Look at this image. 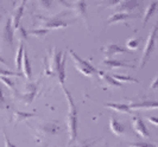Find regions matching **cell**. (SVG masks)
<instances>
[{
	"label": "cell",
	"mask_w": 158,
	"mask_h": 147,
	"mask_svg": "<svg viewBox=\"0 0 158 147\" xmlns=\"http://www.w3.org/2000/svg\"><path fill=\"white\" fill-rule=\"evenodd\" d=\"M62 90H63L65 99L68 102V116H67V127H68V133H69V140L68 144H73L76 138H77V125H79V119H77V109L75 106L74 99L71 96L70 92L63 85Z\"/></svg>",
	"instance_id": "6da1fadb"
},
{
	"label": "cell",
	"mask_w": 158,
	"mask_h": 147,
	"mask_svg": "<svg viewBox=\"0 0 158 147\" xmlns=\"http://www.w3.org/2000/svg\"><path fill=\"white\" fill-rule=\"evenodd\" d=\"M65 62H67V52L62 54L56 47H54L50 57L49 67L47 68V74L51 76H56L58 78V83L61 85H63L65 81V69H64Z\"/></svg>",
	"instance_id": "7a4b0ae2"
},
{
	"label": "cell",
	"mask_w": 158,
	"mask_h": 147,
	"mask_svg": "<svg viewBox=\"0 0 158 147\" xmlns=\"http://www.w3.org/2000/svg\"><path fill=\"white\" fill-rule=\"evenodd\" d=\"M157 24H155L152 26V30L150 31L148 39L145 42V45H144V50H143L142 58H140V63H139V68H143L148 61L150 59L151 55L153 52V47H155V43H156V39H157Z\"/></svg>",
	"instance_id": "3957f363"
},
{
	"label": "cell",
	"mask_w": 158,
	"mask_h": 147,
	"mask_svg": "<svg viewBox=\"0 0 158 147\" xmlns=\"http://www.w3.org/2000/svg\"><path fill=\"white\" fill-rule=\"evenodd\" d=\"M69 54H70L71 58H73V61H74V64H75L76 70L80 71L82 75L88 76V77L94 76V75H98V70L95 69L94 67L88 62V61H85V59L81 58L77 54H75L74 50H71L70 49V50H69Z\"/></svg>",
	"instance_id": "277c9868"
},
{
	"label": "cell",
	"mask_w": 158,
	"mask_h": 147,
	"mask_svg": "<svg viewBox=\"0 0 158 147\" xmlns=\"http://www.w3.org/2000/svg\"><path fill=\"white\" fill-rule=\"evenodd\" d=\"M40 20V25L42 29L45 30H54V29H62V27H67L68 24L63 22L58 16L56 17H42L38 16L36 17Z\"/></svg>",
	"instance_id": "5b68a950"
},
{
	"label": "cell",
	"mask_w": 158,
	"mask_h": 147,
	"mask_svg": "<svg viewBox=\"0 0 158 147\" xmlns=\"http://www.w3.org/2000/svg\"><path fill=\"white\" fill-rule=\"evenodd\" d=\"M132 127L137 134H139L142 138H150V133L148 127L145 126V122L143 121L139 114H135L132 116Z\"/></svg>",
	"instance_id": "8992f818"
},
{
	"label": "cell",
	"mask_w": 158,
	"mask_h": 147,
	"mask_svg": "<svg viewBox=\"0 0 158 147\" xmlns=\"http://www.w3.org/2000/svg\"><path fill=\"white\" fill-rule=\"evenodd\" d=\"M37 94V83L36 82H27L24 87V92L20 94V100L25 103H31Z\"/></svg>",
	"instance_id": "52a82bcc"
},
{
	"label": "cell",
	"mask_w": 158,
	"mask_h": 147,
	"mask_svg": "<svg viewBox=\"0 0 158 147\" xmlns=\"http://www.w3.org/2000/svg\"><path fill=\"white\" fill-rule=\"evenodd\" d=\"M13 27H12V24H11V19H7L6 23H5V26L2 29V33H1V38H2V43L5 47H12L13 44Z\"/></svg>",
	"instance_id": "ba28073f"
},
{
	"label": "cell",
	"mask_w": 158,
	"mask_h": 147,
	"mask_svg": "<svg viewBox=\"0 0 158 147\" xmlns=\"http://www.w3.org/2000/svg\"><path fill=\"white\" fill-rule=\"evenodd\" d=\"M25 5H26V1H23L18 7H16L12 13H11V24H12V27L13 30H16L17 27L20 25V19H22V16L24 13V8H25Z\"/></svg>",
	"instance_id": "9c48e42d"
},
{
	"label": "cell",
	"mask_w": 158,
	"mask_h": 147,
	"mask_svg": "<svg viewBox=\"0 0 158 147\" xmlns=\"http://www.w3.org/2000/svg\"><path fill=\"white\" fill-rule=\"evenodd\" d=\"M102 51L105 52L106 59H111L114 55L125 54V52H127V49L121 47L120 45H117V44H113V43H112V44H108V45L102 47Z\"/></svg>",
	"instance_id": "30bf717a"
},
{
	"label": "cell",
	"mask_w": 158,
	"mask_h": 147,
	"mask_svg": "<svg viewBox=\"0 0 158 147\" xmlns=\"http://www.w3.org/2000/svg\"><path fill=\"white\" fill-rule=\"evenodd\" d=\"M67 6L73 8L74 12H75L80 18H82L83 22L87 23V12H86V10H87V2H86V1H76V2H74V4H70V5L67 4Z\"/></svg>",
	"instance_id": "8fae6325"
},
{
	"label": "cell",
	"mask_w": 158,
	"mask_h": 147,
	"mask_svg": "<svg viewBox=\"0 0 158 147\" xmlns=\"http://www.w3.org/2000/svg\"><path fill=\"white\" fill-rule=\"evenodd\" d=\"M130 109H157L158 103L156 101H132L128 103Z\"/></svg>",
	"instance_id": "7c38bea8"
},
{
	"label": "cell",
	"mask_w": 158,
	"mask_h": 147,
	"mask_svg": "<svg viewBox=\"0 0 158 147\" xmlns=\"http://www.w3.org/2000/svg\"><path fill=\"white\" fill-rule=\"evenodd\" d=\"M135 14L132 13H124V12H117V13H113L112 16H110L108 20H107V25H111V24L115 23H121V22H125L131 18H135Z\"/></svg>",
	"instance_id": "4fadbf2b"
},
{
	"label": "cell",
	"mask_w": 158,
	"mask_h": 147,
	"mask_svg": "<svg viewBox=\"0 0 158 147\" xmlns=\"http://www.w3.org/2000/svg\"><path fill=\"white\" fill-rule=\"evenodd\" d=\"M138 7V2L130 0V1H118V4L115 5V8L118 12H124V13H131V11L133 8Z\"/></svg>",
	"instance_id": "5bb4252c"
},
{
	"label": "cell",
	"mask_w": 158,
	"mask_h": 147,
	"mask_svg": "<svg viewBox=\"0 0 158 147\" xmlns=\"http://www.w3.org/2000/svg\"><path fill=\"white\" fill-rule=\"evenodd\" d=\"M102 65H105L107 69H118V68H135L133 65L128 64L126 62H123V61H117V59H103Z\"/></svg>",
	"instance_id": "9a60e30c"
},
{
	"label": "cell",
	"mask_w": 158,
	"mask_h": 147,
	"mask_svg": "<svg viewBox=\"0 0 158 147\" xmlns=\"http://www.w3.org/2000/svg\"><path fill=\"white\" fill-rule=\"evenodd\" d=\"M98 74L101 76V80L105 82V84L107 85V87H110V88H123V87H124L123 83L117 82L112 76H110L108 74H106V72H103V71H98Z\"/></svg>",
	"instance_id": "2e32d148"
},
{
	"label": "cell",
	"mask_w": 158,
	"mask_h": 147,
	"mask_svg": "<svg viewBox=\"0 0 158 147\" xmlns=\"http://www.w3.org/2000/svg\"><path fill=\"white\" fill-rule=\"evenodd\" d=\"M110 129H111L115 135H121L125 133V127L119 122V120L114 116H111L110 120Z\"/></svg>",
	"instance_id": "e0dca14e"
},
{
	"label": "cell",
	"mask_w": 158,
	"mask_h": 147,
	"mask_svg": "<svg viewBox=\"0 0 158 147\" xmlns=\"http://www.w3.org/2000/svg\"><path fill=\"white\" fill-rule=\"evenodd\" d=\"M22 69H23V74L24 76L27 78L29 81H31L32 78V70H31V65H30V62H29V58H27V55L24 51L23 55V61H22Z\"/></svg>",
	"instance_id": "ac0fdd59"
},
{
	"label": "cell",
	"mask_w": 158,
	"mask_h": 147,
	"mask_svg": "<svg viewBox=\"0 0 158 147\" xmlns=\"http://www.w3.org/2000/svg\"><path fill=\"white\" fill-rule=\"evenodd\" d=\"M105 107L107 108H111L115 112H119V113H131V109L128 107V104H125V103H103Z\"/></svg>",
	"instance_id": "d6986e66"
},
{
	"label": "cell",
	"mask_w": 158,
	"mask_h": 147,
	"mask_svg": "<svg viewBox=\"0 0 158 147\" xmlns=\"http://www.w3.org/2000/svg\"><path fill=\"white\" fill-rule=\"evenodd\" d=\"M32 116H36L35 113H26V112H20V110H13V121L15 124H19L26 119H30Z\"/></svg>",
	"instance_id": "ffe728a7"
},
{
	"label": "cell",
	"mask_w": 158,
	"mask_h": 147,
	"mask_svg": "<svg viewBox=\"0 0 158 147\" xmlns=\"http://www.w3.org/2000/svg\"><path fill=\"white\" fill-rule=\"evenodd\" d=\"M156 8H157V1H152L148 5V7L145 10V13H144V18H143V24L148 23V20L151 18V16L156 12Z\"/></svg>",
	"instance_id": "44dd1931"
},
{
	"label": "cell",
	"mask_w": 158,
	"mask_h": 147,
	"mask_svg": "<svg viewBox=\"0 0 158 147\" xmlns=\"http://www.w3.org/2000/svg\"><path fill=\"white\" fill-rule=\"evenodd\" d=\"M24 44L23 42L20 40L19 44H18V50H17V54H16V67L17 70H20L22 69V61H23V55H24Z\"/></svg>",
	"instance_id": "7402d4cb"
},
{
	"label": "cell",
	"mask_w": 158,
	"mask_h": 147,
	"mask_svg": "<svg viewBox=\"0 0 158 147\" xmlns=\"http://www.w3.org/2000/svg\"><path fill=\"white\" fill-rule=\"evenodd\" d=\"M112 77L119 83H123V82H135V83H138V80L135 77H131V76H124V75L114 74V75H112Z\"/></svg>",
	"instance_id": "603a6c76"
},
{
	"label": "cell",
	"mask_w": 158,
	"mask_h": 147,
	"mask_svg": "<svg viewBox=\"0 0 158 147\" xmlns=\"http://www.w3.org/2000/svg\"><path fill=\"white\" fill-rule=\"evenodd\" d=\"M139 42H140L139 37H132V38H130L127 40L126 47L130 49V50H137L138 47H139Z\"/></svg>",
	"instance_id": "cb8c5ba5"
},
{
	"label": "cell",
	"mask_w": 158,
	"mask_h": 147,
	"mask_svg": "<svg viewBox=\"0 0 158 147\" xmlns=\"http://www.w3.org/2000/svg\"><path fill=\"white\" fill-rule=\"evenodd\" d=\"M48 32L49 31L45 30V29H38V30H33V31L27 32V35H32V36H36V37H38V38H43Z\"/></svg>",
	"instance_id": "d4e9b609"
},
{
	"label": "cell",
	"mask_w": 158,
	"mask_h": 147,
	"mask_svg": "<svg viewBox=\"0 0 158 147\" xmlns=\"http://www.w3.org/2000/svg\"><path fill=\"white\" fill-rule=\"evenodd\" d=\"M7 76H22V74L20 72H15V71H8V70L0 68V77H7Z\"/></svg>",
	"instance_id": "484cf974"
},
{
	"label": "cell",
	"mask_w": 158,
	"mask_h": 147,
	"mask_svg": "<svg viewBox=\"0 0 158 147\" xmlns=\"http://www.w3.org/2000/svg\"><path fill=\"white\" fill-rule=\"evenodd\" d=\"M0 81L4 83V84L6 85V87H8L10 89H12L15 93H17V90H16V85H15V83L10 80V78H7V77H0Z\"/></svg>",
	"instance_id": "4316f807"
},
{
	"label": "cell",
	"mask_w": 158,
	"mask_h": 147,
	"mask_svg": "<svg viewBox=\"0 0 158 147\" xmlns=\"http://www.w3.org/2000/svg\"><path fill=\"white\" fill-rule=\"evenodd\" d=\"M16 32H17V35L19 36V38H20V40L22 39H26L27 38V31L24 29L22 25H19L18 27L16 29Z\"/></svg>",
	"instance_id": "83f0119b"
},
{
	"label": "cell",
	"mask_w": 158,
	"mask_h": 147,
	"mask_svg": "<svg viewBox=\"0 0 158 147\" xmlns=\"http://www.w3.org/2000/svg\"><path fill=\"white\" fill-rule=\"evenodd\" d=\"M51 1H48V0H42V1H40V6L42 8H44V10H48V8L51 7Z\"/></svg>",
	"instance_id": "f1b7e54d"
},
{
	"label": "cell",
	"mask_w": 158,
	"mask_h": 147,
	"mask_svg": "<svg viewBox=\"0 0 158 147\" xmlns=\"http://www.w3.org/2000/svg\"><path fill=\"white\" fill-rule=\"evenodd\" d=\"M2 135H4V141H5V147H16V145H13L10 139L7 138V135H6V133L5 132H2Z\"/></svg>",
	"instance_id": "f546056e"
},
{
	"label": "cell",
	"mask_w": 158,
	"mask_h": 147,
	"mask_svg": "<svg viewBox=\"0 0 158 147\" xmlns=\"http://www.w3.org/2000/svg\"><path fill=\"white\" fill-rule=\"evenodd\" d=\"M132 147H155L153 145H150V144H144V142H137V144H131Z\"/></svg>",
	"instance_id": "4dcf8cb0"
},
{
	"label": "cell",
	"mask_w": 158,
	"mask_h": 147,
	"mask_svg": "<svg viewBox=\"0 0 158 147\" xmlns=\"http://www.w3.org/2000/svg\"><path fill=\"white\" fill-rule=\"evenodd\" d=\"M92 145H93V142H92L90 140H86V141L81 142L80 145H77V146H75V147H92Z\"/></svg>",
	"instance_id": "1f68e13d"
},
{
	"label": "cell",
	"mask_w": 158,
	"mask_h": 147,
	"mask_svg": "<svg viewBox=\"0 0 158 147\" xmlns=\"http://www.w3.org/2000/svg\"><path fill=\"white\" fill-rule=\"evenodd\" d=\"M5 106V101H4V96H2V90H1V84H0V109L4 108Z\"/></svg>",
	"instance_id": "d6a6232c"
},
{
	"label": "cell",
	"mask_w": 158,
	"mask_h": 147,
	"mask_svg": "<svg viewBox=\"0 0 158 147\" xmlns=\"http://www.w3.org/2000/svg\"><path fill=\"white\" fill-rule=\"evenodd\" d=\"M157 82H158V78L157 76L153 78V81H152V83H151L150 88L151 89H157Z\"/></svg>",
	"instance_id": "836d02e7"
},
{
	"label": "cell",
	"mask_w": 158,
	"mask_h": 147,
	"mask_svg": "<svg viewBox=\"0 0 158 147\" xmlns=\"http://www.w3.org/2000/svg\"><path fill=\"white\" fill-rule=\"evenodd\" d=\"M148 120L150 121L151 124H153L155 126H157V124H158V119H157V117H149Z\"/></svg>",
	"instance_id": "e575fe53"
},
{
	"label": "cell",
	"mask_w": 158,
	"mask_h": 147,
	"mask_svg": "<svg viewBox=\"0 0 158 147\" xmlns=\"http://www.w3.org/2000/svg\"><path fill=\"white\" fill-rule=\"evenodd\" d=\"M0 64H4V65H8V63L6 62L5 59H4V58H2L1 56H0Z\"/></svg>",
	"instance_id": "d590c367"
}]
</instances>
